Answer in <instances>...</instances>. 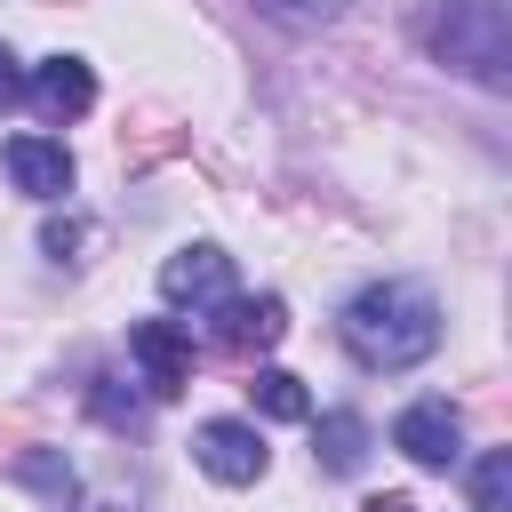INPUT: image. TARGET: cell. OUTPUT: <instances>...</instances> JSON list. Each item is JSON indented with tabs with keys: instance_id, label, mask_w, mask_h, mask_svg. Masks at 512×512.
I'll return each instance as SVG.
<instances>
[{
	"instance_id": "1",
	"label": "cell",
	"mask_w": 512,
	"mask_h": 512,
	"mask_svg": "<svg viewBox=\"0 0 512 512\" xmlns=\"http://www.w3.org/2000/svg\"><path fill=\"white\" fill-rule=\"evenodd\" d=\"M336 336H344V352H352L360 368L392 376V368L432 360V344H440V304H432L424 280H368V288L344 304Z\"/></svg>"
},
{
	"instance_id": "2",
	"label": "cell",
	"mask_w": 512,
	"mask_h": 512,
	"mask_svg": "<svg viewBox=\"0 0 512 512\" xmlns=\"http://www.w3.org/2000/svg\"><path fill=\"white\" fill-rule=\"evenodd\" d=\"M424 48L448 72L480 80V88H512V16H504V0H440L424 16Z\"/></svg>"
},
{
	"instance_id": "3",
	"label": "cell",
	"mask_w": 512,
	"mask_h": 512,
	"mask_svg": "<svg viewBox=\"0 0 512 512\" xmlns=\"http://www.w3.org/2000/svg\"><path fill=\"white\" fill-rule=\"evenodd\" d=\"M192 464H200L208 480H224V488H248V480H264L272 448H264L256 424H240V416H208V424L192 432Z\"/></svg>"
},
{
	"instance_id": "4",
	"label": "cell",
	"mask_w": 512,
	"mask_h": 512,
	"mask_svg": "<svg viewBox=\"0 0 512 512\" xmlns=\"http://www.w3.org/2000/svg\"><path fill=\"white\" fill-rule=\"evenodd\" d=\"M160 296H168V304H192V312H216V304L232 296V256H224L216 240L176 248V256L160 264Z\"/></svg>"
},
{
	"instance_id": "5",
	"label": "cell",
	"mask_w": 512,
	"mask_h": 512,
	"mask_svg": "<svg viewBox=\"0 0 512 512\" xmlns=\"http://www.w3.org/2000/svg\"><path fill=\"white\" fill-rule=\"evenodd\" d=\"M280 336H288V304L280 296H224L208 312V344L216 352H240L248 360V352H272Z\"/></svg>"
},
{
	"instance_id": "6",
	"label": "cell",
	"mask_w": 512,
	"mask_h": 512,
	"mask_svg": "<svg viewBox=\"0 0 512 512\" xmlns=\"http://www.w3.org/2000/svg\"><path fill=\"white\" fill-rule=\"evenodd\" d=\"M128 360L144 368V392H152V400H176V392L192 384V336H184L176 320H136V328H128Z\"/></svg>"
},
{
	"instance_id": "7",
	"label": "cell",
	"mask_w": 512,
	"mask_h": 512,
	"mask_svg": "<svg viewBox=\"0 0 512 512\" xmlns=\"http://www.w3.org/2000/svg\"><path fill=\"white\" fill-rule=\"evenodd\" d=\"M392 448H400L408 464H424V472H448V464L464 456V424H456L448 400H416V408H400Z\"/></svg>"
},
{
	"instance_id": "8",
	"label": "cell",
	"mask_w": 512,
	"mask_h": 512,
	"mask_svg": "<svg viewBox=\"0 0 512 512\" xmlns=\"http://www.w3.org/2000/svg\"><path fill=\"white\" fill-rule=\"evenodd\" d=\"M0 168H8V184L32 192V200H64V192H72V152H64L56 136H8V144H0Z\"/></svg>"
},
{
	"instance_id": "9",
	"label": "cell",
	"mask_w": 512,
	"mask_h": 512,
	"mask_svg": "<svg viewBox=\"0 0 512 512\" xmlns=\"http://www.w3.org/2000/svg\"><path fill=\"white\" fill-rule=\"evenodd\" d=\"M24 96L40 104V120H80V112L96 104V72H88L80 56H48V64L24 80Z\"/></svg>"
},
{
	"instance_id": "10",
	"label": "cell",
	"mask_w": 512,
	"mask_h": 512,
	"mask_svg": "<svg viewBox=\"0 0 512 512\" xmlns=\"http://www.w3.org/2000/svg\"><path fill=\"white\" fill-rule=\"evenodd\" d=\"M312 456H320V472H344V480H352V472L368 464V416L328 408V416H320V448H312Z\"/></svg>"
},
{
	"instance_id": "11",
	"label": "cell",
	"mask_w": 512,
	"mask_h": 512,
	"mask_svg": "<svg viewBox=\"0 0 512 512\" xmlns=\"http://www.w3.org/2000/svg\"><path fill=\"white\" fill-rule=\"evenodd\" d=\"M248 400H256L272 424H304V416H312V392H304V376H288V368H256V376H248Z\"/></svg>"
},
{
	"instance_id": "12",
	"label": "cell",
	"mask_w": 512,
	"mask_h": 512,
	"mask_svg": "<svg viewBox=\"0 0 512 512\" xmlns=\"http://www.w3.org/2000/svg\"><path fill=\"white\" fill-rule=\"evenodd\" d=\"M88 408H96V424H112V432H136V424H144V400H136V392H128L112 368L88 384Z\"/></svg>"
},
{
	"instance_id": "13",
	"label": "cell",
	"mask_w": 512,
	"mask_h": 512,
	"mask_svg": "<svg viewBox=\"0 0 512 512\" xmlns=\"http://www.w3.org/2000/svg\"><path fill=\"white\" fill-rule=\"evenodd\" d=\"M472 512H512V448H488L472 464Z\"/></svg>"
},
{
	"instance_id": "14",
	"label": "cell",
	"mask_w": 512,
	"mask_h": 512,
	"mask_svg": "<svg viewBox=\"0 0 512 512\" xmlns=\"http://www.w3.org/2000/svg\"><path fill=\"white\" fill-rule=\"evenodd\" d=\"M16 480L40 488V496H56V512H64V496H72V464H64V448H32V456H16Z\"/></svg>"
},
{
	"instance_id": "15",
	"label": "cell",
	"mask_w": 512,
	"mask_h": 512,
	"mask_svg": "<svg viewBox=\"0 0 512 512\" xmlns=\"http://www.w3.org/2000/svg\"><path fill=\"white\" fill-rule=\"evenodd\" d=\"M88 240H96V224H88V216H72V208L40 224V248H48L56 264H80V248H88Z\"/></svg>"
},
{
	"instance_id": "16",
	"label": "cell",
	"mask_w": 512,
	"mask_h": 512,
	"mask_svg": "<svg viewBox=\"0 0 512 512\" xmlns=\"http://www.w3.org/2000/svg\"><path fill=\"white\" fill-rule=\"evenodd\" d=\"M264 16H280V24H296V32H312V24H328L344 0H256Z\"/></svg>"
},
{
	"instance_id": "17",
	"label": "cell",
	"mask_w": 512,
	"mask_h": 512,
	"mask_svg": "<svg viewBox=\"0 0 512 512\" xmlns=\"http://www.w3.org/2000/svg\"><path fill=\"white\" fill-rule=\"evenodd\" d=\"M24 96V72H16V56H8V40H0V112Z\"/></svg>"
},
{
	"instance_id": "18",
	"label": "cell",
	"mask_w": 512,
	"mask_h": 512,
	"mask_svg": "<svg viewBox=\"0 0 512 512\" xmlns=\"http://www.w3.org/2000/svg\"><path fill=\"white\" fill-rule=\"evenodd\" d=\"M360 512H416V504H408V496H400V488H392V496H368V504H360Z\"/></svg>"
},
{
	"instance_id": "19",
	"label": "cell",
	"mask_w": 512,
	"mask_h": 512,
	"mask_svg": "<svg viewBox=\"0 0 512 512\" xmlns=\"http://www.w3.org/2000/svg\"><path fill=\"white\" fill-rule=\"evenodd\" d=\"M80 512H120V504H80Z\"/></svg>"
}]
</instances>
